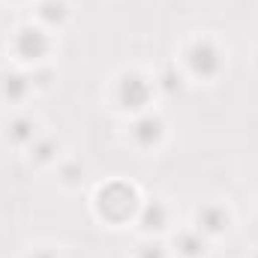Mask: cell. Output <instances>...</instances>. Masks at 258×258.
<instances>
[{
    "label": "cell",
    "mask_w": 258,
    "mask_h": 258,
    "mask_svg": "<svg viewBox=\"0 0 258 258\" xmlns=\"http://www.w3.org/2000/svg\"><path fill=\"white\" fill-rule=\"evenodd\" d=\"M165 219H168V213H165V207H162L159 201H150V204L141 210V225H144V228H162Z\"/></svg>",
    "instance_id": "cell-7"
},
{
    "label": "cell",
    "mask_w": 258,
    "mask_h": 258,
    "mask_svg": "<svg viewBox=\"0 0 258 258\" xmlns=\"http://www.w3.org/2000/svg\"><path fill=\"white\" fill-rule=\"evenodd\" d=\"M15 48H18V54H21V57L36 60V57H42V54L48 51V36H45L42 30L24 27V30L18 33V39H15Z\"/></svg>",
    "instance_id": "cell-4"
},
{
    "label": "cell",
    "mask_w": 258,
    "mask_h": 258,
    "mask_svg": "<svg viewBox=\"0 0 258 258\" xmlns=\"http://www.w3.org/2000/svg\"><path fill=\"white\" fill-rule=\"evenodd\" d=\"M189 63L198 75H216L219 72V66H222V57H219V51L210 45V42H198L192 48V54H189Z\"/></svg>",
    "instance_id": "cell-2"
},
{
    "label": "cell",
    "mask_w": 258,
    "mask_h": 258,
    "mask_svg": "<svg viewBox=\"0 0 258 258\" xmlns=\"http://www.w3.org/2000/svg\"><path fill=\"white\" fill-rule=\"evenodd\" d=\"M99 210L108 219H126L129 213L135 210V189L126 183H111L99 192Z\"/></svg>",
    "instance_id": "cell-1"
},
{
    "label": "cell",
    "mask_w": 258,
    "mask_h": 258,
    "mask_svg": "<svg viewBox=\"0 0 258 258\" xmlns=\"http://www.w3.org/2000/svg\"><path fill=\"white\" fill-rule=\"evenodd\" d=\"M141 258H165L162 246H141Z\"/></svg>",
    "instance_id": "cell-13"
},
{
    "label": "cell",
    "mask_w": 258,
    "mask_h": 258,
    "mask_svg": "<svg viewBox=\"0 0 258 258\" xmlns=\"http://www.w3.org/2000/svg\"><path fill=\"white\" fill-rule=\"evenodd\" d=\"M198 225H201L204 231L216 234V231H222V228L228 225V213H225L222 207H216V204H207V207H201V213H198Z\"/></svg>",
    "instance_id": "cell-6"
},
{
    "label": "cell",
    "mask_w": 258,
    "mask_h": 258,
    "mask_svg": "<svg viewBox=\"0 0 258 258\" xmlns=\"http://www.w3.org/2000/svg\"><path fill=\"white\" fill-rule=\"evenodd\" d=\"M33 258H54V255H51V252H36Z\"/></svg>",
    "instance_id": "cell-14"
},
{
    "label": "cell",
    "mask_w": 258,
    "mask_h": 258,
    "mask_svg": "<svg viewBox=\"0 0 258 258\" xmlns=\"http://www.w3.org/2000/svg\"><path fill=\"white\" fill-rule=\"evenodd\" d=\"M132 135H135V141L141 147H153L162 138V120L159 117H141L135 123V129H132Z\"/></svg>",
    "instance_id": "cell-5"
},
{
    "label": "cell",
    "mask_w": 258,
    "mask_h": 258,
    "mask_svg": "<svg viewBox=\"0 0 258 258\" xmlns=\"http://www.w3.org/2000/svg\"><path fill=\"white\" fill-rule=\"evenodd\" d=\"M147 99H150V84L141 75H126L120 81V102L126 108H141Z\"/></svg>",
    "instance_id": "cell-3"
},
{
    "label": "cell",
    "mask_w": 258,
    "mask_h": 258,
    "mask_svg": "<svg viewBox=\"0 0 258 258\" xmlns=\"http://www.w3.org/2000/svg\"><path fill=\"white\" fill-rule=\"evenodd\" d=\"M33 120H27V117H18L12 126H9V135H12V141H33Z\"/></svg>",
    "instance_id": "cell-9"
},
{
    "label": "cell",
    "mask_w": 258,
    "mask_h": 258,
    "mask_svg": "<svg viewBox=\"0 0 258 258\" xmlns=\"http://www.w3.org/2000/svg\"><path fill=\"white\" fill-rule=\"evenodd\" d=\"M51 153H54V141H42V144L36 147V156H39V159H48Z\"/></svg>",
    "instance_id": "cell-12"
},
{
    "label": "cell",
    "mask_w": 258,
    "mask_h": 258,
    "mask_svg": "<svg viewBox=\"0 0 258 258\" xmlns=\"http://www.w3.org/2000/svg\"><path fill=\"white\" fill-rule=\"evenodd\" d=\"M177 246H180L183 255H189V258H195V255L204 252V240H201V234H180Z\"/></svg>",
    "instance_id": "cell-8"
},
{
    "label": "cell",
    "mask_w": 258,
    "mask_h": 258,
    "mask_svg": "<svg viewBox=\"0 0 258 258\" xmlns=\"http://www.w3.org/2000/svg\"><path fill=\"white\" fill-rule=\"evenodd\" d=\"M24 90H27V78H24V75H9L6 84H3V93H6L9 99H21Z\"/></svg>",
    "instance_id": "cell-10"
},
{
    "label": "cell",
    "mask_w": 258,
    "mask_h": 258,
    "mask_svg": "<svg viewBox=\"0 0 258 258\" xmlns=\"http://www.w3.org/2000/svg\"><path fill=\"white\" fill-rule=\"evenodd\" d=\"M63 15H66V9H63V3H54V0H48V3H42V18L45 21H63Z\"/></svg>",
    "instance_id": "cell-11"
}]
</instances>
